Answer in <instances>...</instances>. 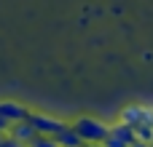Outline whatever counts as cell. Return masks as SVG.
I'll return each instance as SVG.
<instances>
[{"label": "cell", "mask_w": 153, "mask_h": 147, "mask_svg": "<svg viewBox=\"0 0 153 147\" xmlns=\"http://www.w3.org/2000/svg\"><path fill=\"white\" fill-rule=\"evenodd\" d=\"M132 147H153V145H151V142H134Z\"/></svg>", "instance_id": "obj_13"}, {"label": "cell", "mask_w": 153, "mask_h": 147, "mask_svg": "<svg viewBox=\"0 0 153 147\" xmlns=\"http://www.w3.org/2000/svg\"><path fill=\"white\" fill-rule=\"evenodd\" d=\"M121 123L132 126V129H140V126H153V110L151 107H140V104H132V107H124L121 110Z\"/></svg>", "instance_id": "obj_3"}, {"label": "cell", "mask_w": 153, "mask_h": 147, "mask_svg": "<svg viewBox=\"0 0 153 147\" xmlns=\"http://www.w3.org/2000/svg\"><path fill=\"white\" fill-rule=\"evenodd\" d=\"M102 145L105 147H129L126 142H121V139H116V137H110V134H108V139H105Z\"/></svg>", "instance_id": "obj_11"}, {"label": "cell", "mask_w": 153, "mask_h": 147, "mask_svg": "<svg viewBox=\"0 0 153 147\" xmlns=\"http://www.w3.org/2000/svg\"><path fill=\"white\" fill-rule=\"evenodd\" d=\"M27 115H30V110L22 102H11V99L0 102V118L8 123H22V121H27Z\"/></svg>", "instance_id": "obj_4"}, {"label": "cell", "mask_w": 153, "mask_h": 147, "mask_svg": "<svg viewBox=\"0 0 153 147\" xmlns=\"http://www.w3.org/2000/svg\"><path fill=\"white\" fill-rule=\"evenodd\" d=\"M83 147H105V145H83Z\"/></svg>", "instance_id": "obj_14"}, {"label": "cell", "mask_w": 153, "mask_h": 147, "mask_svg": "<svg viewBox=\"0 0 153 147\" xmlns=\"http://www.w3.org/2000/svg\"><path fill=\"white\" fill-rule=\"evenodd\" d=\"M134 137H137V142H153V126H140V129H134Z\"/></svg>", "instance_id": "obj_9"}, {"label": "cell", "mask_w": 153, "mask_h": 147, "mask_svg": "<svg viewBox=\"0 0 153 147\" xmlns=\"http://www.w3.org/2000/svg\"><path fill=\"white\" fill-rule=\"evenodd\" d=\"M54 139H56V145H59V147H83V139L75 134V129H73L70 123H67V126H65Z\"/></svg>", "instance_id": "obj_6"}, {"label": "cell", "mask_w": 153, "mask_h": 147, "mask_svg": "<svg viewBox=\"0 0 153 147\" xmlns=\"http://www.w3.org/2000/svg\"><path fill=\"white\" fill-rule=\"evenodd\" d=\"M110 137H116V139L126 142L129 147H132L134 142H137V137H134V129H132V126H126V123H121V121L110 126Z\"/></svg>", "instance_id": "obj_7"}, {"label": "cell", "mask_w": 153, "mask_h": 147, "mask_svg": "<svg viewBox=\"0 0 153 147\" xmlns=\"http://www.w3.org/2000/svg\"><path fill=\"white\" fill-rule=\"evenodd\" d=\"M27 123L40 134V137H56L67 123L65 121H59V118H54V115H46V112H32L30 110V115H27Z\"/></svg>", "instance_id": "obj_2"}, {"label": "cell", "mask_w": 153, "mask_h": 147, "mask_svg": "<svg viewBox=\"0 0 153 147\" xmlns=\"http://www.w3.org/2000/svg\"><path fill=\"white\" fill-rule=\"evenodd\" d=\"M70 126H73L75 134L83 139V145H102V142L108 139V134H110V123H105V121H100V118H89V115L73 121Z\"/></svg>", "instance_id": "obj_1"}, {"label": "cell", "mask_w": 153, "mask_h": 147, "mask_svg": "<svg viewBox=\"0 0 153 147\" xmlns=\"http://www.w3.org/2000/svg\"><path fill=\"white\" fill-rule=\"evenodd\" d=\"M8 129H11V123H8V121H3V118H0V134H8Z\"/></svg>", "instance_id": "obj_12"}, {"label": "cell", "mask_w": 153, "mask_h": 147, "mask_svg": "<svg viewBox=\"0 0 153 147\" xmlns=\"http://www.w3.org/2000/svg\"><path fill=\"white\" fill-rule=\"evenodd\" d=\"M8 137H13V139H19V142H24V145H30L35 137H38V131L27 123V121H22V123H11V129H8Z\"/></svg>", "instance_id": "obj_5"}, {"label": "cell", "mask_w": 153, "mask_h": 147, "mask_svg": "<svg viewBox=\"0 0 153 147\" xmlns=\"http://www.w3.org/2000/svg\"><path fill=\"white\" fill-rule=\"evenodd\" d=\"M27 147H59V145H56V139H54V137H40V134H38V137H35Z\"/></svg>", "instance_id": "obj_8"}, {"label": "cell", "mask_w": 153, "mask_h": 147, "mask_svg": "<svg viewBox=\"0 0 153 147\" xmlns=\"http://www.w3.org/2000/svg\"><path fill=\"white\" fill-rule=\"evenodd\" d=\"M3 137H5V134H0V142H3Z\"/></svg>", "instance_id": "obj_15"}, {"label": "cell", "mask_w": 153, "mask_h": 147, "mask_svg": "<svg viewBox=\"0 0 153 147\" xmlns=\"http://www.w3.org/2000/svg\"><path fill=\"white\" fill-rule=\"evenodd\" d=\"M0 147H27L24 142H19V139H13V137H3V142H0Z\"/></svg>", "instance_id": "obj_10"}]
</instances>
